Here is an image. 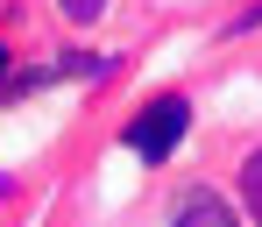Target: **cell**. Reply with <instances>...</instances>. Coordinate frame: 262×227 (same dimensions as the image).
Instances as JSON below:
<instances>
[{
  "label": "cell",
  "mask_w": 262,
  "mask_h": 227,
  "mask_svg": "<svg viewBox=\"0 0 262 227\" xmlns=\"http://www.w3.org/2000/svg\"><path fill=\"white\" fill-rule=\"evenodd\" d=\"M184 128H191V99H184V92H156V99L128 121V149L142 163H163L177 142H184Z\"/></svg>",
  "instance_id": "cell-1"
},
{
  "label": "cell",
  "mask_w": 262,
  "mask_h": 227,
  "mask_svg": "<svg viewBox=\"0 0 262 227\" xmlns=\"http://www.w3.org/2000/svg\"><path fill=\"white\" fill-rule=\"evenodd\" d=\"M170 227H241V220L227 213V199H220V192H206V184H191V192L177 199Z\"/></svg>",
  "instance_id": "cell-2"
},
{
  "label": "cell",
  "mask_w": 262,
  "mask_h": 227,
  "mask_svg": "<svg viewBox=\"0 0 262 227\" xmlns=\"http://www.w3.org/2000/svg\"><path fill=\"white\" fill-rule=\"evenodd\" d=\"M241 206H248V220L262 227V149L241 163Z\"/></svg>",
  "instance_id": "cell-3"
},
{
  "label": "cell",
  "mask_w": 262,
  "mask_h": 227,
  "mask_svg": "<svg viewBox=\"0 0 262 227\" xmlns=\"http://www.w3.org/2000/svg\"><path fill=\"white\" fill-rule=\"evenodd\" d=\"M57 7H64V22H99L106 14V0H57Z\"/></svg>",
  "instance_id": "cell-4"
},
{
  "label": "cell",
  "mask_w": 262,
  "mask_h": 227,
  "mask_svg": "<svg viewBox=\"0 0 262 227\" xmlns=\"http://www.w3.org/2000/svg\"><path fill=\"white\" fill-rule=\"evenodd\" d=\"M0 71H7V50H0Z\"/></svg>",
  "instance_id": "cell-5"
},
{
  "label": "cell",
  "mask_w": 262,
  "mask_h": 227,
  "mask_svg": "<svg viewBox=\"0 0 262 227\" xmlns=\"http://www.w3.org/2000/svg\"><path fill=\"white\" fill-rule=\"evenodd\" d=\"M255 22H262V7H255Z\"/></svg>",
  "instance_id": "cell-6"
}]
</instances>
